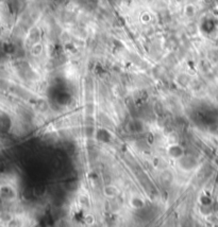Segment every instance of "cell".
<instances>
[{
  "instance_id": "1",
  "label": "cell",
  "mask_w": 218,
  "mask_h": 227,
  "mask_svg": "<svg viewBox=\"0 0 218 227\" xmlns=\"http://www.w3.org/2000/svg\"><path fill=\"white\" fill-rule=\"evenodd\" d=\"M167 154L168 156L172 159H176V160H179L181 159L183 156L185 155V150L184 148L180 145V144H171L169 145L167 149Z\"/></svg>"
},
{
  "instance_id": "2",
  "label": "cell",
  "mask_w": 218,
  "mask_h": 227,
  "mask_svg": "<svg viewBox=\"0 0 218 227\" xmlns=\"http://www.w3.org/2000/svg\"><path fill=\"white\" fill-rule=\"evenodd\" d=\"M129 204L131 206L133 209L135 210H138V209H142V208L145 207V199H143L142 196H138V195H134L132 196L129 201Z\"/></svg>"
},
{
  "instance_id": "3",
  "label": "cell",
  "mask_w": 218,
  "mask_h": 227,
  "mask_svg": "<svg viewBox=\"0 0 218 227\" xmlns=\"http://www.w3.org/2000/svg\"><path fill=\"white\" fill-rule=\"evenodd\" d=\"M0 195L2 199H14L15 195H16V192L11 186H3L0 188Z\"/></svg>"
},
{
  "instance_id": "4",
  "label": "cell",
  "mask_w": 218,
  "mask_h": 227,
  "mask_svg": "<svg viewBox=\"0 0 218 227\" xmlns=\"http://www.w3.org/2000/svg\"><path fill=\"white\" fill-rule=\"evenodd\" d=\"M103 193L106 197L109 199H115L119 194V189L114 185H108L104 187Z\"/></svg>"
},
{
  "instance_id": "5",
  "label": "cell",
  "mask_w": 218,
  "mask_h": 227,
  "mask_svg": "<svg viewBox=\"0 0 218 227\" xmlns=\"http://www.w3.org/2000/svg\"><path fill=\"white\" fill-rule=\"evenodd\" d=\"M42 51H43V46H42V45H39V44H36V45H34L33 47H32L31 53H32L33 55L37 56V55H39V54L42 53Z\"/></svg>"
}]
</instances>
